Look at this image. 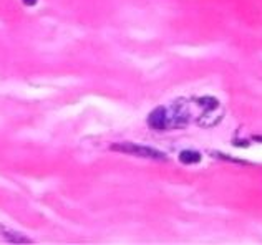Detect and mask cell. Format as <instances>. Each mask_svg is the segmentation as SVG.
Instances as JSON below:
<instances>
[{
	"label": "cell",
	"mask_w": 262,
	"mask_h": 245,
	"mask_svg": "<svg viewBox=\"0 0 262 245\" xmlns=\"http://www.w3.org/2000/svg\"><path fill=\"white\" fill-rule=\"evenodd\" d=\"M197 104L202 108L201 116L197 118V124L202 128H212L224 118V108L216 98H201Z\"/></svg>",
	"instance_id": "6da1fadb"
},
{
	"label": "cell",
	"mask_w": 262,
	"mask_h": 245,
	"mask_svg": "<svg viewBox=\"0 0 262 245\" xmlns=\"http://www.w3.org/2000/svg\"><path fill=\"white\" fill-rule=\"evenodd\" d=\"M111 149L116 152L130 154V156H138V158H148V159H158V161H164L166 156L158 151V149L148 148V146H140L133 144V142H120V144H113Z\"/></svg>",
	"instance_id": "7a4b0ae2"
},
{
	"label": "cell",
	"mask_w": 262,
	"mask_h": 245,
	"mask_svg": "<svg viewBox=\"0 0 262 245\" xmlns=\"http://www.w3.org/2000/svg\"><path fill=\"white\" fill-rule=\"evenodd\" d=\"M166 118H168V128H181L184 124H188V121L191 118V110L188 103L184 101H176L166 108Z\"/></svg>",
	"instance_id": "3957f363"
},
{
	"label": "cell",
	"mask_w": 262,
	"mask_h": 245,
	"mask_svg": "<svg viewBox=\"0 0 262 245\" xmlns=\"http://www.w3.org/2000/svg\"><path fill=\"white\" fill-rule=\"evenodd\" d=\"M148 124L153 130H168V118H166V108L159 106V108L153 110L151 114L148 116Z\"/></svg>",
	"instance_id": "277c9868"
},
{
	"label": "cell",
	"mask_w": 262,
	"mask_h": 245,
	"mask_svg": "<svg viewBox=\"0 0 262 245\" xmlns=\"http://www.w3.org/2000/svg\"><path fill=\"white\" fill-rule=\"evenodd\" d=\"M0 234H2L4 238H7V240L12 242V244H30L32 242L30 238L24 237L22 234L15 232V230H12V228L4 227V226H0Z\"/></svg>",
	"instance_id": "5b68a950"
},
{
	"label": "cell",
	"mask_w": 262,
	"mask_h": 245,
	"mask_svg": "<svg viewBox=\"0 0 262 245\" xmlns=\"http://www.w3.org/2000/svg\"><path fill=\"white\" fill-rule=\"evenodd\" d=\"M179 161L183 164H196L201 161V154L197 151H183L179 154Z\"/></svg>",
	"instance_id": "8992f818"
},
{
	"label": "cell",
	"mask_w": 262,
	"mask_h": 245,
	"mask_svg": "<svg viewBox=\"0 0 262 245\" xmlns=\"http://www.w3.org/2000/svg\"><path fill=\"white\" fill-rule=\"evenodd\" d=\"M24 4H25V5H29V7H32V5H35V4H37V0H24Z\"/></svg>",
	"instance_id": "52a82bcc"
},
{
	"label": "cell",
	"mask_w": 262,
	"mask_h": 245,
	"mask_svg": "<svg viewBox=\"0 0 262 245\" xmlns=\"http://www.w3.org/2000/svg\"><path fill=\"white\" fill-rule=\"evenodd\" d=\"M254 140H255V141H260V142H262V136H255Z\"/></svg>",
	"instance_id": "ba28073f"
}]
</instances>
